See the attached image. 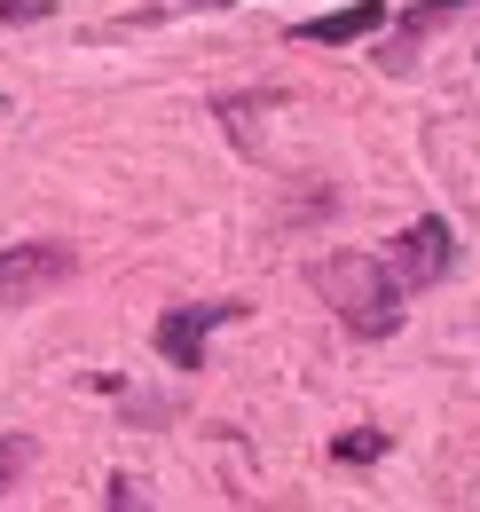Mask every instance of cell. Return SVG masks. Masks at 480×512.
Returning <instances> with one entry per match:
<instances>
[{
    "mask_svg": "<svg viewBox=\"0 0 480 512\" xmlns=\"http://www.w3.org/2000/svg\"><path fill=\"white\" fill-rule=\"evenodd\" d=\"M24 457H32V449H24V442H0V497L16 489V473H24Z\"/></svg>",
    "mask_w": 480,
    "mask_h": 512,
    "instance_id": "cell-8",
    "label": "cell"
},
{
    "mask_svg": "<svg viewBox=\"0 0 480 512\" xmlns=\"http://www.w3.org/2000/svg\"><path fill=\"white\" fill-rule=\"evenodd\" d=\"M339 457H347V465H362V457H386V434H378V426H370V434H339Z\"/></svg>",
    "mask_w": 480,
    "mask_h": 512,
    "instance_id": "cell-7",
    "label": "cell"
},
{
    "mask_svg": "<svg viewBox=\"0 0 480 512\" xmlns=\"http://www.w3.org/2000/svg\"><path fill=\"white\" fill-rule=\"evenodd\" d=\"M315 292L331 300V316L355 339H394L402 331V276L378 253H323L315 260Z\"/></svg>",
    "mask_w": 480,
    "mask_h": 512,
    "instance_id": "cell-1",
    "label": "cell"
},
{
    "mask_svg": "<svg viewBox=\"0 0 480 512\" xmlns=\"http://www.w3.org/2000/svg\"><path fill=\"white\" fill-rule=\"evenodd\" d=\"M449 268H457V229H449L441 213H425V221H410V229L394 237V276H402V292L441 284Z\"/></svg>",
    "mask_w": 480,
    "mask_h": 512,
    "instance_id": "cell-4",
    "label": "cell"
},
{
    "mask_svg": "<svg viewBox=\"0 0 480 512\" xmlns=\"http://www.w3.org/2000/svg\"><path fill=\"white\" fill-rule=\"evenodd\" d=\"M71 268H79V253H71L63 237H24V245H0V316H8V308L48 300L56 284H71Z\"/></svg>",
    "mask_w": 480,
    "mask_h": 512,
    "instance_id": "cell-2",
    "label": "cell"
},
{
    "mask_svg": "<svg viewBox=\"0 0 480 512\" xmlns=\"http://www.w3.org/2000/svg\"><path fill=\"white\" fill-rule=\"evenodd\" d=\"M378 24H386V0H347V8H331V16L300 24V40H315V48H339V40H370Z\"/></svg>",
    "mask_w": 480,
    "mask_h": 512,
    "instance_id": "cell-5",
    "label": "cell"
},
{
    "mask_svg": "<svg viewBox=\"0 0 480 512\" xmlns=\"http://www.w3.org/2000/svg\"><path fill=\"white\" fill-rule=\"evenodd\" d=\"M0 111H8V103H0Z\"/></svg>",
    "mask_w": 480,
    "mask_h": 512,
    "instance_id": "cell-10",
    "label": "cell"
},
{
    "mask_svg": "<svg viewBox=\"0 0 480 512\" xmlns=\"http://www.w3.org/2000/svg\"><path fill=\"white\" fill-rule=\"evenodd\" d=\"M457 8H473V0H418V8H402V24H394V48H386V71H402V64H410V48H418L433 24H449Z\"/></svg>",
    "mask_w": 480,
    "mask_h": 512,
    "instance_id": "cell-6",
    "label": "cell"
},
{
    "mask_svg": "<svg viewBox=\"0 0 480 512\" xmlns=\"http://www.w3.org/2000/svg\"><path fill=\"white\" fill-rule=\"evenodd\" d=\"M237 316H244V300H189V308H166L150 339H158V355H166L174 371H197V363H205V339H213L221 323H237Z\"/></svg>",
    "mask_w": 480,
    "mask_h": 512,
    "instance_id": "cell-3",
    "label": "cell"
},
{
    "mask_svg": "<svg viewBox=\"0 0 480 512\" xmlns=\"http://www.w3.org/2000/svg\"><path fill=\"white\" fill-rule=\"evenodd\" d=\"M32 16H48V0H0V24H32Z\"/></svg>",
    "mask_w": 480,
    "mask_h": 512,
    "instance_id": "cell-9",
    "label": "cell"
}]
</instances>
